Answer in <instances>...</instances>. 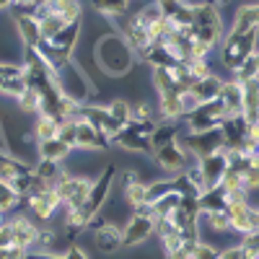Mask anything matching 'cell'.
<instances>
[{"label":"cell","instance_id":"41","mask_svg":"<svg viewBox=\"0 0 259 259\" xmlns=\"http://www.w3.org/2000/svg\"><path fill=\"white\" fill-rule=\"evenodd\" d=\"M156 3L161 6V11H163V16H166V13H171L174 8H179V6L184 3V0H156Z\"/></svg>","mask_w":259,"mask_h":259},{"label":"cell","instance_id":"10","mask_svg":"<svg viewBox=\"0 0 259 259\" xmlns=\"http://www.w3.org/2000/svg\"><path fill=\"white\" fill-rule=\"evenodd\" d=\"M179 145L187 150V153L200 161L215 150H223V135H221V127L215 130H202V133H182L179 135Z\"/></svg>","mask_w":259,"mask_h":259},{"label":"cell","instance_id":"37","mask_svg":"<svg viewBox=\"0 0 259 259\" xmlns=\"http://www.w3.org/2000/svg\"><path fill=\"white\" fill-rule=\"evenodd\" d=\"M62 259H91V254H89V251H85V249L75 241V244H70L68 249L62 251Z\"/></svg>","mask_w":259,"mask_h":259},{"label":"cell","instance_id":"31","mask_svg":"<svg viewBox=\"0 0 259 259\" xmlns=\"http://www.w3.org/2000/svg\"><path fill=\"white\" fill-rule=\"evenodd\" d=\"M31 133H34V140L36 143L39 140H50V138H55L60 133V124L52 122V119H47V117H36L34 124H31Z\"/></svg>","mask_w":259,"mask_h":259},{"label":"cell","instance_id":"8","mask_svg":"<svg viewBox=\"0 0 259 259\" xmlns=\"http://www.w3.org/2000/svg\"><path fill=\"white\" fill-rule=\"evenodd\" d=\"M85 231H91V244L101 256H112L122 251V226L104 221V215H96Z\"/></svg>","mask_w":259,"mask_h":259},{"label":"cell","instance_id":"25","mask_svg":"<svg viewBox=\"0 0 259 259\" xmlns=\"http://www.w3.org/2000/svg\"><path fill=\"white\" fill-rule=\"evenodd\" d=\"M197 202H200V212H202V215H207V212L228 210L231 197H228V192H226L223 187H215V189H205V192H200Z\"/></svg>","mask_w":259,"mask_h":259},{"label":"cell","instance_id":"32","mask_svg":"<svg viewBox=\"0 0 259 259\" xmlns=\"http://www.w3.org/2000/svg\"><path fill=\"white\" fill-rule=\"evenodd\" d=\"M202 218H205V223H207V228H210L212 233H218V236H226V233H231V221H228V210L207 212V215H202Z\"/></svg>","mask_w":259,"mask_h":259},{"label":"cell","instance_id":"39","mask_svg":"<svg viewBox=\"0 0 259 259\" xmlns=\"http://www.w3.org/2000/svg\"><path fill=\"white\" fill-rule=\"evenodd\" d=\"M24 259H62V254H55V251H41V249H29Z\"/></svg>","mask_w":259,"mask_h":259},{"label":"cell","instance_id":"5","mask_svg":"<svg viewBox=\"0 0 259 259\" xmlns=\"http://www.w3.org/2000/svg\"><path fill=\"white\" fill-rule=\"evenodd\" d=\"M256 50H259V29L244 31V34H231L228 31L223 36V41H221V47H218V60H221V65L228 73H233Z\"/></svg>","mask_w":259,"mask_h":259},{"label":"cell","instance_id":"13","mask_svg":"<svg viewBox=\"0 0 259 259\" xmlns=\"http://www.w3.org/2000/svg\"><path fill=\"white\" fill-rule=\"evenodd\" d=\"M194 168H197V177L202 182V192L215 189V187L223 184V177L228 171V153L226 150H215V153L200 158L197 163H194Z\"/></svg>","mask_w":259,"mask_h":259},{"label":"cell","instance_id":"4","mask_svg":"<svg viewBox=\"0 0 259 259\" xmlns=\"http://www.w3.org/2000/svg\"><path fill=\"white\" fill-rule=\"evenodd\" d=\"M158 119H130L117 135H112V145L124 150V153H140V156H153V135Z\"/></svg>","mask_w":259,"mask_h":259},{"label":"cell","instance_id":"11","mask_svg":"<svg viewBox=\"0 0 259 259\" xmlns=\"http://www.w3.org/2000/svg\"><path fill=\"white\" fill-rule=\"evenodd\" d=\"M24 200H26L29 210L34 212V218L41 221V223H52L55 215H57V210L62 207V202H60V197H57L55 187H47V184H41V182L26 194Z\"/></svg>","mask_w":259,"mask_h":259},{"label":"cell","instance_id":"24","mask_svg":"<svg viewBox=\"0 0 259 259\" xmlns=\"http://www.w3.org/2000/svg\"><path fill=\"white\" fill-rule=\"evenodd\" d=\"M241 91H244V96H241V114L246 117L249 124H254L256 114H259V78L241 83Z\"/></svg>","mask_w":259,"mask_h":259},{"label":"cell","instance_id":"18","mask_svg":"<svg viewBox=\"0 0 259 259\" xmlns=\"http://www.w3.org/2000/svg\"><path fill=\"white\" fill-rule=\"evenodd\" d=\"M78 114L85 117L94 127H99L104 135H109V140H112V135H117L119 130H122V124L112 117L109 109H106V104H83L80 109H78Z\"/></svg>","mask_w":259,"mask_h":259},{"label":"cell","instance_id":"40","mask_svg":"<svg viewBox=\"0 0 259 259\" xmlns=\"http://www.w3.org/2000/svg\"><path fill=\"white\" fill-rule=\"evenodd\" d=\"M8 244H13V236H11V226H8V221H3V223H0V249L8 246Z\"/></svg>","mask_w":259,"mask_h":259},{"label":"cell","instance_id":"12","mask_svg":"<svg viewBox=\"0 0 259 259\" xmlns=\"http://www.w3.org/2000/svg\"><path fill=\"white\" fill-rule=\"evenodd\" d=\"M153 161H156V166L163 171L166 177H177V174H182V171H187L194 163V158L179 145V140L156 148L153 150Z\"/></svg>","mask_w":259,"mask_h":259},{"label":"cell","instance_id":"23","mask_svg":"<svg viewBox=\"0 0 259 259\" xmlns=\"http://www.w3.org/2000/svg\"><path fill=\"white\" fill-rule=\"evenodd\" d=\"M75 153V150L65 143L60 135H55V138H50V140H39L36 143V156L39 158H47V161H57V163H62V161H68L70 156Z\"/></svg>","mask_w":259,"mask_h":259},{"label":"cell","instance_id":"33","mask_svg":"<svg viewBox=\"0 0 259 259\" xmlns=\"http://www.w3.org/2000/svg\"><path fill=\"white\" fill-rule=\"evenodd\" d=\"M106 109L112 112V117H114L122 127L133 119V101H127V99H112L109 104H106Z\"/></svg>","mask_w":259,"mask_h":259},{"label":"cell","instance_id":"19","mask_svg":"<svg viewBox=\"0 0 259 259\" xmlns=\"http://www.w3.org/2000/svg\"><path fill=\"white\" fill-rule=\"evenodd\" d=\"M11 226V236H13V244L16 246H24L26 251L36 246V239H39V226L26 218V215H13V218L8 221Z\"/></svg>","mask_w":259,"mask_h":259},{"label":"cell","instance_id":"44","mask_svg":"<svg viewBox=\"0 0 259 259\" xmlns=\"http://www.w3.org/2000/svg\"><path fill=\"white\" fill-rule=\"evenodd\" d=\"M254 124H259V114H256V122H254Z\"/></svg>","mask_w":259,"mask_h":259},{"label":"cell","instance_id":"9","mask_svg":"<svg viewBox=\"0 0 259 259\" xmlns=\"http://www.w3.org/2000/svg\"><path fill=\"white\" fill-rule=\"evenodd\" d=\"M89 187H91V179L89 177H83V174H68V171H65V174L55 182V192H57V197H60L65 212L80 210L85 194H89Z\"/></svg>","mask_w":259,"mask_h":259},{"label":"cell","instance_id":"28","mask_svg":"<svg viewBox=\"0 0 259 259\" xmlns=\"http://www.w3.org/2000/svg\"><path fill=\"white\" fill-rule=\"evenodd\" d=\"M91 8L104 18H119L130 11V0H91Z\"/></svg>","mask_w":259,"mask_h":259},{"label":"cell","instance_id":"34","mask_svg":"<svg viewBox=\"0 0 259 259\" xmlns=\"http://www.w3.org/2000/svg\"><path fill=\"white\" fill-rule=\"evenodd\" d=\"M231 78H233V80H239V83H246V80L259 78V62H256V57L251 55L246 62H241L239 68H236V70L231 73Z\"/></svg>","mask_w":259,"mask_h":259},{"label":"cell","instance_id":"1","mask_svg":"<svg viewBox=\"0 0 259 259\" xmlns=\"http://www.w3.org/2000/svg\"><path fill=\"white\" fill-rule=\"evenodd\" d=\"M94 65L106 78H127L138 68V52L130 47V41L119 31H104L94 39L91 47Z\"/></svg>","mask_w":259,"mask_h":259},{"label":"cell","instance_id":"36","mask_svg":"<svg viewBox=\"0 0 259 259\" xmlns=\"http://www.w3.org/2000/svg\"><path fill=\"white\" fill-rule=\"evenodd\" d=\"M221 256V249L215 246L212 241H197L194 244V251H192V259H218Z\"/></svg>","mask_w":259,"mask_h":259},{"label":"cell","instance_id":"21","mask_svg":"<svg viewBox=\"0 0 259 259\" xmlns=\"http://www.w3.org/2000/svg\"><path fill=\"white\" fill-rule=\"evenodd\" d=\"M221 89H223V78L215 75V73H210V75L200 78L187 94L192 96L194 104H207V101H212V99L221 96Z\"/></svg>","mask_w":259,"mask_h":259},{"label":"cell","instance_id":"6","mask_svg":"<svg viewBox=\"0 0 259 259\" xmlns=\"http://www.w3.org/2000/svg\"><path fill=\"white\" fill-rule=\"evenodd\" d=\"M156 236V215L150 205H140L122 226V249H138Z\"/></svg>","mask_w":259,"mask_h":259},{"label":"cell","instance_id":"16","mask_svg":"<svg viewBox=\"0 0 259 259\" xmlns=\"http://www.w3.org/2000/svg\"><path fill=\"white\" fill-rule=\"evenodd\" d=\"M228 221H231V231L233 233L244 236V233L256 228V207L246 197L231 200L228 202Z\"/></svg>","mask_w":259,"mask_h":259},{"label":"cell","instance_id":"14","mask_svg":"<svg viewBox=\"0 0 259 259\" xmlns=\"http://www.w3.org/2000/svg\"><path fill=\"white\" fill-rule=\"evenodd\" d=\"M112 148L109 135H104L99 127H94L85 117H75V150H83V153H99V150Z\"/></svg>","mask_w":259,"mask_h":259},{"label":"cell","instance_id":"15","mask_svg":"<svg viewBox=\"0 0 259 259\" xmlns=\"http://www.w3.org/2000/svg\"><path fill=\"white\" fill-rule=\"evenodd\" d=\"M251 124L244 114H228L221 122V135H223V150H241L249 140Z\"/></svg>","mask_w":259,"mask_h":259},{"label":"cell","instance_id":"43","mask_svg":"<svg viewBox=\"0 0 259 259\" xmlns=\"http://www.w3.org/2000/svg\"><path fill=\"white\" fill-rule=\"evenodd\" d=\"M231 3V0H215V6H218V8H223V6H228Z\"/></svg>","mask_w":259,"mask_h":259},{"label":"cell","instance_id":"42","mask_svg":"<svg viewBox=\"0 0 259 259\" xmlns=\"http://www.w3.org/2000/svg\"><path fill=\"white\" fill-rule=\"evenodd\" d=\"M16 3V0H0V11H6V8H11Z\"/></svg>","mask_w":259,"mask_h":259},{"label":"cell","instance_id":"30","mask_svg":"<svg viewBox=\"0 0 259 259\" xmlns=\"http://www.w3.org/2000/svg\"><path fill=\"white\" fill-rule=\"evenodd\" d=\"M16 104H18V112L21 114H39V109H41V96L34 91V89H24V94H21L18 99H16Z\"/></svg>","mask_w":259,"mask_h":259},{"label":"cell","instance_id":"26","mask_svg":"<svg viewBox=\"0 0 259 259\" xmlns=\"http://www.w3.org/2000/svg\"><path fill=\"white\" fill-rule=\"evenodd\" d=\"M241 96H244V91H241V83L239 80H233V78L223 80V89H221V96L218 99L223 101L228 114H241Z\"/></svg>","mask_w":259,"mask_h":259},{"label":"cell","instance_id":"7","mask_svg":"<svg viewBox=\"0 0 259 259\" xmlns=\"http://www.w3.org/2000/svg\"><path fill=\"white\" fill-rule=\"evenodd\" d=\"M228 117L226 112V106L221 99H212L207 104H197L192 112L184 114L182 119V133H202V130H215V127H221V122Z\"/></svg>","mask_w":259,"mask_h":259},{"label":"cell","instance_id":"35","mask_svg":"<svg viewBox=\"0 0 259 259\" xmlns=\"http://www.w3.org/2000/svg\"><path fill=\"white\" fill-rule=\"evenodd\" d=\"M239 246L244 249V254H246L249 259H259V228L244 233L241 241H239Z\"/></svg>","mask_w":259,"mask_h":259},{"label":"cell","instance_id":"38","mask_svg":"<svg viewBox=\"0 0 259 259\" xmlns=\"http://www.w3.org/2000/svg\"><path fill=\"white\" fill-rule=\"evenodd\" d=\"M26 256V249L24 246H16V244H8L0 249V259H24Z\"/></svg>","mask_w":259,"mask_h":259},{"label":"cell","instance_id":"17","mask_svg":"<svg viewBox=\"0 0 259 259\" xmlns=\"http://www.w3.org/2000/svg\"><path fill=\"white\" fill-rule=\"evenodd\" d=\"M26 89V68L18 62H0V96L18 99Z\"/></svg>","mask_w":259,"mask_h":259},{"label":"cell","instance_id":"20","mask_svg":"<svg viewBox=\"0 0 259 259\" xmlns=\"http://www.w3.org/2000/svg\"><path fill=\"white\" fill-rule=\"evenodd\" d=\"M138 60L145 62L150 70H156V68H174V65L179 62V60L174 57V52H171L163 41H150V45L138 55Z\"/></svg>","mask_w":259,"mask_h":259},{"label":"cell","instance_id":"27","mask_svg":"<svg viewBox=\"0 0 259 259\" xmlns=\"http://www.w3.org/2000/svg\"><path fill=\"white\" fill-rule=\"evenodd\" d=\"M34 174H36V179H39L41 184L55 187V182H57V179L65 174V168H62V163H57V161L39 158V161L34 163Z\"/></svg>","mask_w":259,"mask_h":259},{"label":"cell","instance_id":"2","mask_svg":"<svg viewBox=\"0 0 259 259\" xmlns=\"http://www.w3.org/2000/svg\"><path fill=\"white\" fill-rule=\"evenodd\" d=\"M192 8V39L197 47V57H210L212 52H218L223 41V16L221 8L215 6V0H202L194 3Z\"/></svg>","mask_w":259,"mask_h":259},{"label":"cell","instance_id":"22","mask_svg":"<svg viewBox=\"0 0 259 259\" xmlns=\"http://www.w3.org/2000/svg\"><path fill=\"white\" fill-rule=\"evenodd\" d=\"M254 29H259V0H251V3L239 6L228 31L231 34H244V31H254Z\"/></svg>","mask_w":259,"mask_h":259},{"label":"cell","instance_id":"3","mask_svg":"<svg viewBox=\"0 0 259 259\" xmlns=\"http://www.w3.org/2000/svg\"><path fill=\"white\" fill-rule=\"evenodd\" d=\"M83 18V3L80 0H47L45 6L34 11V21L41 31V39H50L65 26L75 24Z\"/></svg>","mask_w":259,"mask_h":259},{"label":"cell","instance_id":"29","mask_svg":"<svg viewBox=\"0 0 259 259\" xmlns=\"http://www.w3.org/2000/svg\"><path fill=\"white\" fill-rule=\"evenodd\" d=\"M179 202H182V194L179 192H166V194H161L158 200H153V202H150V207H153L156 221L158 218H171L174 210L179 207Z\"/></svg>","mask_w":259,"mask_h":259}]
</instances>
